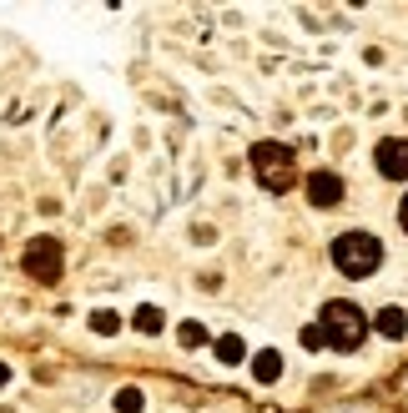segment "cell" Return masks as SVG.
<instances>
[{
    "label": "cell",
    "instance_id": "cell-4",
    "mask_svg": "<svg viewBox=\"0 0 408 413\" xmlns=\"http://www.w3.org/2000/svg\"><path fill=\"white\" fill-rule=\"evenodd\" d=\"M55 262H61V247H55L50 237L31 242V252H26V267H31L36 277H55Z\"/></svg>",
    "mask_w": 408,
    "mask_h": 413
},
{
    "label": "cell",
    "instance_id": "cell-6",
    "mask_svg": "<svg viewBox=\"0 0 408 413\" xmlns=\"http://www.w3.org/2000/svg\"><path fill=\"white\" fill-rule=\"evenodd\" d=\"M338 192H343V187H338V176H333V171H318L313 182H308V197H313L318 207H333V202H338Z\"/></svg>",
    "mask_w": 408,
    "mask_h": 413
},
{
    "label": "cell",
    "instance_id": "cell-8",
    "mask_svg": "<svg viewBox=\"0 0 408 413\" xmlns=\"http://www.w3.org/2000/svg\"><path fill=\"white\" fill-rule=\"evenodd\" d=\"M116 408H122V413H136V408H141V393H136V388H122V393H116Z\"/></svg>",
    "mask_w": 408,
    "mask_h": 413
},
{
    "label": "cell",
    "instance_id": "cell-9",
    "mask_svg": "<svg viewBox=\"0 0 408 413\" xmlns=\"http://www.w3.org/2000/svg\"><path fill=\"white\" fill-rule=\"evenodd\" d=\"M217 353H222V363H237V358H242V343H237V338H222Z\"/></svg>",
    "mask_w": 408,
    "mask_h": 413
},
{
    "label": "cell",
    "instance_id": "cell-11",
    "mask_svg": "<svg viewBox=\"0 0 408 413\" xmlns=\"http://www.w3.org/2000/svg\"><path fill=\"white\" fill-rule=\"evenodd\" d=\"M378 328H383L388 338H403V313H383V318H378Z\"/></svg>",
    "mask_w": 408,
    "mask_h": 413
},
{
    "label": "cell",
    "instance_id": "cell-12",
    "mask_svg": "<svg viewBox=\"0 0 408 413\" xmlns=\"http://www.w3.org/2000/svg\"><path fill=\"white\" fill-rule=\"evenodd\" d=\"M96 333H116V318L111 313H96Z\"/></svg>",
    "mask_w": 408,
    "mask_h": 413
},
{
    "label": "cell",
    "instance_id": "cell-10",
    "mask_svg": "<svg viewBox=\"0 0 408 413\" xmlns=\"http://www.w3.org/2000/svg\"><path fill=\"white\" fill-rule=\"evenodd\" d=\"M136 328H141V333H156V328H161V313H156V308H141V313H136Z\"/></svg>",
    "mask_w": 408,
    "mask_h": 413
},
{
    "label": "cell",
    "instance_id": "cell-13",
    "mask_svg": "<svg viewBox=\"0 0 408 413\" xmlns=\"http://www.w3.org/2000/svg\"><path fill=\"white\" fill-rule=\"evenodd\" d=\"M403 227H408V197H403Z\"/></svg>",
    "mask_w": 408,
    "mask_h": 413
},
{
    "label": "cell",
    "instance_id": "cell-3",
    "mask_svg": "<svg viewBox=\"0 0 408 413\" xmlns=\"http://www.w3.org/2000/svg\"><path fill=\"white\" fill-rule=\"evenodd\" d=\"M252 156H257V176H262L272 192H282L287 182H293V166H287V151L282 146H257Z\"/></svg>",
    "mask_w": 408,
    "mask_h": 413
},
{
    "label": "cell",
    "instance_id": "cell-7",
    "mask_svg": "<svg viewBox=\"0 0 408 413\" xmlns=\"http://www.w3.org/2000/svg\"><path fill=\"white\" fill-rule=\"evenodd\" d=\"M277 368H282V363H277V353H257V378H262V383H272Z\"/></svg>",
    "mask_w": 408,
    "mask_h": 413
},
{
    "label": "cell",
    "instance_id": "cell-1",
    "mask_svg": "<svg viewBox=\"0 0 408 413\" xmlns=\"http://www.w3.org/2000/svg\"><path fill=\"white\" fill-rule=\"evenodd\" d=\"M378 257H383V247H378V237H368V232H348V237H338V247H333V262L348 277H368L378 267Z\"/></svg>",
    "mask_w": 408,
    "mask_h": 413
},
{
    "label": "cell",
    "instance_id": "cell-14",
    "mask_svg": "<svg viewBox=\"0 0 408 413\" xmlns=\"http://www.w3.org/2000/svg\"><path fill=\"white\" fill-rule=\"evenodd\" d=\"M6 378H11V373H6V368H0V383H6Z\"/></svg>",
    "mask_w": 408,
    "mask_h": 413
},
{
    "label": "cell",
    "instance_id": "cell-2",
    "mask_svg": "<svg viewBox=\"0 0 408 413\" xmlns=\"http://www.w3.org/2000/svg\"><path fill=\"white\" fill-rule=\"evenodd\" d=\"M318 333L333 338V348H358V343H363V313H358L353 303H328Z\"/></svg>",
    "mask_w": 408,
    "mask_h": 413
},
{
    "label": "cell",
    "instance_id": "cell-5",
    "mask_svg": "<svg viewBox=\"0 0 408 413\" xmlns=\"http://www.w3.org/2000/svg\"><path fill=\"white\" fill-rule=\"evenodd\" d=\"M378 166H383V176H408V141H383Z\"/></svg>",
    "mask_w": 408,
    "mask_h": 413
}]
</instances>
